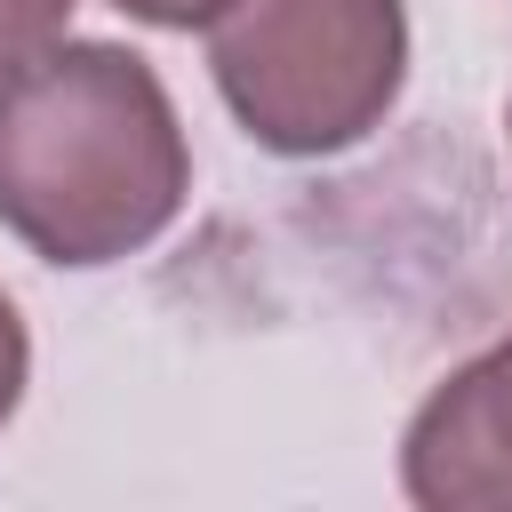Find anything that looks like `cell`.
<instances>
[{"label":"cell","mask_w":512,"mask_h":512,"mask_svg":"<svg viewBox=\"0 0 512 512\" xmlns=\"http://www.w3.org/2000/svg\"><path fill=\"white\" fill-rule=\"evenodd\" d=\"M24 384H32V336H24V312H16V296L0 288V424L24 408Z\"/></svg>","instance_id":"5"},{"label":"cell","mask_w":512,"mask_h":512,"mask_svg":"<svg viewBox=\"0 0 512 512\" xmlns=\"http://www.w3.org/2000/svg\"><path fill=\"white\" fill-rule=\"evenodd\" d=\"M192 200L168 80L120 40H56L0 80V232L56 272L144 256Z\"/></svg>","instance_id":"1"},{"label":"cell","mask_w":512,"mask_h":512,"mask_svg":"<svg viewBox=\"0 0 512 512\" xmlns=\"http://www.w3.org/2000/svg\"><path fill=\"white\" fill-rule=\"evenodd\" d=\"M400 496L416 512H512V328L416 400L400 432Z\"/></svg>","instance_id":"3"},{"label":"cell","mask_w":512,"mask_h":512,"mask_svg":"<svg viewBox=\"0 0 512 512\" xmlns=\"http://www.w3.org/2000/svg\"><path fill=\"white\" fill-rule=\"evenodd\" d=\"M208 72L240 136L272 160H328L384 128L408 88L400 0H224Z\"/></svg>","instance_id":"2"},{"label":"cell","mask_w":512,"mask_h":512,"mask_svg":"<svg viewBox=\"0 0 512 512\" xmlns=\"http://www.w3.org/2000/svg\"><path fill=\"white\" fill-rule=\"evenodd\" d=\"M504 136H512V104H504Z\"/></svg>","instance_id":"7"},{"label":"cell","mask_w":512,"mask_h":512,"mask_svg":"<svg viewBox=\"0 0 512 512\" xmlns=\"http://www.w3.org/2000/svg\"><path fill=\"white\" fill-rule=\"evenodd\" d=\"M112 8L136 16V24H152V32H208V16L224 0H112Z\"/></svg>","instance_id":"6"},{"label":"cell","mask_w":512,"mask_h":512,"mask_svg":"<svg viewBox=\"0 0 512 512\" xmlns=\"http://www.w3.org/2000/svg\"><path fill=\"white\" fill-rule=\"evenodd\" d=\"M72 8L80 0H0V80L24 72L40 48H56L72 32Z\"/></svg>","instance_id":"4"}]
</instances>
